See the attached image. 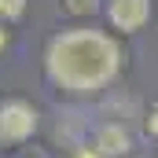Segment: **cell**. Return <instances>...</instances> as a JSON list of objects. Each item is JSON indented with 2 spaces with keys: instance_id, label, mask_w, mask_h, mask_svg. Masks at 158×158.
Wrapping results in <instances>:
<instances>
[{
  "instance_id": "cell-6",
  "label": "cell",
  "mask_w": 158,
  "mask_h": 158,
  "mask_svg": "<svg viewBox=\"0 0 158 158\" xmlns=\"http://www.w3.org/2000/svg\"><path fill=\"white\" fill-rule=\"evenodd\" d=\"M22 7H26V0H0V15H7V19L22 15Z\"/></svg>"
},
{
  "instance_id": "cell-2",
  "label": "cell",
  "mask_w": 158,
  "mask_h": 158,
  "mask_svg": "<svg viewBox=\"0 0 158 158\" xmlns=\"http://www.w3.org/2000/svg\"><path fill=\"white\" fill-rule=\"evenodd\" d=\"M33 129H37V114H33L30 103L11 99V103L0 107V136L4 140H26Z\"/></svg>"
},
{
  "instance_id": "cell-9",
  "label": "cell",
  "mask_w": 158,
  "mask_h": 158,
  "mask_svg": "<svg viewBox=\"0 0 158 158\" xmlns=\"http://www.w3.org/2000/svg\"><path fill=\"white\" fill-rule=\"evenodd\" d=\"M0 48H4V30H0Z\"/></svg>"
},
{
  "instance_id": "cell-5",
  "label": "cell",
  "mask_w": 158,
  "mask_h": 158,
  "mask_svg": "<svg viewBox=\"0 0 158 158\" xmlns=\"http://www.w3.org/2000/svg\"><path fill=\"white\" fill-rule=\"evenodd\" d=\"M63 7L70 15H92L96 11V0H63Z\"/></svg>"
},
{
  "instance_id": "cell-4",
  "label": "cell",
  "mask_w": 158,
  "mask_h": 158,
  "mask_svg": "<svg viewBox=\"0 0 158 158\" xmlns=\"http://www.w3.org/2000/svg\"><path fill=\"white\" fill-rule=\"evenodd\" d=\"M132 147V136L121 129V125H103L99 132H96V151L103 158H118V155H125Z\"/></svg>"
},
{
  "instance_id": "cell-8",
  "label": "cell",
  "mask_w": 158,
  "mask_h": 158,
  "mask_svg": "<svg viewBox=\"0 0 158 158\" xmlns=\"http://www.w3.org/2000/svg\"><path fill=\"white\" fill-rule=\"evenodd\" d=\"M77 158H103V155H99V151H81Z\"/></svg>"
},
{
  "instance_id": "cell-1",
  "label": "cell",
  "mask_w": 158,
  "mask_h": 158,
  "mask_svg": "<svg viewBox=\"0 0 158 158\" xmlns=\"http://www.w3.org/2000/svg\"><path fill=\"white\" fill-rule=\"evenodd\" d=\"M118 44L92 30H74L52 40L48 48V74L70 92L103 88L118 74Z\"/></svg>"
},
{
  "instance_id": "cell-7",
  "label": "cell",
  "mask_w": 158,
  "mask_h": 158,
  "mask_svg": "<svg viewBox=\"0 0 158 158\" xmlns=\"http://www.w3.org/2000/svg\"><path fill=\"white\" fill-rule=\"evenodd\" d=\"M147 132H151V136H158V107L151 110V118H147Z\"/></svg>"
},
{
  "instance_id": "cell-3",
  "label": "cell",
  "mask_w": 158,
  "mask_h": 158,
  "mask_svg": "<svg viewBox=\"0 0 158 158\" xmlns=\"http://www.w3.org/2000/svg\"><path fill=\"white\" fill-rule=\"evenodd\" d=\"M151 19V4L147 0H114L110 4V22L121 30H140Z\"/></svg>"
}]
</instances>
